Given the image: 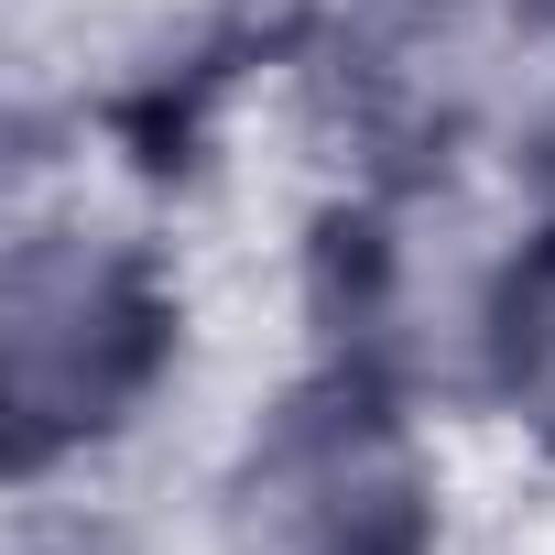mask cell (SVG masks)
Here are the masks:
<instances>
[{
  "instance_id": "obj_2",
  "label": "cell",
  "mask_w": 555,
  "mask_h": 555,
  "mask_svg": "<svg viewBox=\"0 0 555 555\" xmlns=\"http://www.w3.org/2000/svg\"><path fill=\"white\" fill-rule=\"evenodd\" d=\"M501 392L555 436V229L512 261V284H501Z\"/></svg>"
},
{
  "instance_id": "obj_1",
  "label": "cell",
  "mask_w": 555,
  "mask_h": 555,
  "mask_svg": "<svg viewBox=\"0 0 555 555\" xmlns=\"http://www.w3.org/2000/svg\"><path fill=\"white\" fill-rule=\"evenodd\" d=\"M240 544L250 555H414L425 479L371 403H295V425H272V447L240 479Z\"/></svg>"
}]
</instances>
